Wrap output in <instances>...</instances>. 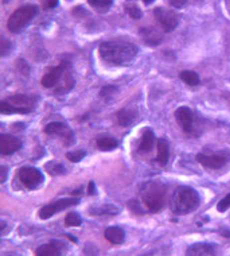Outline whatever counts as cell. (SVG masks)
I'll list each match as a JSON object with an SVG mask.
<instances>
[{
	"instance_id": "cell-38",
	"label": "cell",
	"mask_w": 230,
	"mask_h": 256,
	"mask_svg": "<svg viewBox=\"0 0 230 256\" xmlns=\"http://www.w3.org/2000/svg\"><path fill=\"white\" fill-rule=\"evenodd\" d=\"M8 2H9V0H3V3H4V4H7Z\"/></svg>"
},
{
	"instance_id": "cell-30",
	"label": "cell",
	"mask_w": 230,
	"mask_h": 256,
	"mask_svg": "<svg viewBox=\"0 0 230 256\" xmlns=\"http://www.w3.org/2000/svg\"><path fill=\"white\" fill-rule=\"evenodd\" d=\"M86 156V151L84 150H78V151H69L66 154V158L70 160V162H74V164H77V162H81L82 159Z\"/></svg>"
},
{
	"instance_id": "cell-16",
	"label": "cell",
	"mask_w": 230,
	"mask_h": 256,
	"mask_svg": "<svg viewBox=\"0 0 230 256\" xmlns=\"http://www.w3.org/2000/svg\"><path fill=\"white\" fill-rule=\"evenodd\" d=\"M63 246L59 242H53V243L43 244L36 250L38 256H59L62 254Z\"/></svg>"
},
{
	"instance_id": "cell-26",
	"label": "cell",
	"mask_w": 230,
	"mask_h": 256,
	"mask_svg": "<svg viewBox=\"0 0 230 256\" xmlns=\"http://www.w3.org/2000/svg\"><path fill=\"white\" fill-rule=\"evenodd\" d=\"M65 224H66L67 226H80L81 224H82V218H81V216L78 213L71 212L69 213L66 216V218H65Z\"/></svg>"
},
{
	"instance_id": "cell-24",
	"label": "cell",
	"mask_w": 230,
	"mask_h": 256,
	"mask_svg": "<svg viewBox=\"0 0 230 256\" xmlns=\"http://www.w3.org/2000/svg\"><path fill=\"white\" fill-rule=\"evenodd\" d=\"M115 0H88L89 6L98 12H106L111 8Z\"/></svg>"
},
{
	"instance_id": "cell-6",
	"label": "cell",
	"mask_w": 230,
	"mask_h": 256,
	"mask_svg": "<svg viewBox=\"0 0 230 256\" xmlns=\"http://www.w3.org/2000/svg\"><path fill=\"white\" fill-rule=\"evenodd\" d=\"M18 177L23 186H26L28 190L38 189L42 184L44 182L43 174L40 172L36 168H30V166H24V168H19Z\"/></svg>"
},
{
	"instance_id": "cell-10",
	"label": "cell",
	"mask_w": 230,
	"mask_h": 256,
	"mask_svg": "<svg viewBox=\"0 0 230 256\" xmlns=\"http://www.w3.org/2000/svg\"><path fill=\"white\" fill-rule=\"evenodd\" d=\"M44 134L47 135H58L62 139L63 144L65 146H70L73 144L75 140L74 134L71 131L70 128L67 127L66 124L61 123V122H53V123H49L46 127H44Z\"/></svg>"
},
{
	"instance_id": "cell-27",
	"label": "cell",
	"mask_w": 230,
	"mask_h": 256,
	"mask_svg": "<svg viewBox=\"0 0 230 256\" xmlns=\"http://www.w3.org/2000/svg\"><path fill=\"white\" fill-rule=\"evenodd\" d=\"M12 50V42L8 40L5 36H1L0 40V56L1 57H7Z\"/></svg>"
},
{
	"instance_id": "cell-25",
	"label": "cell",
	"mask_w": 230,
	"mask_h": 256,
	"mask_svg": "<svg viewBox=\"0 0 230 256\" xmlns=\"http://www.w3.org/2000/svg\"><path fill=\"white\" fill-rule=\"evenodd\" d=\"M181 80L183 82H186L187 85H190V86H197V85L201 82V80H199V76L195 73V72L191 70H183L179 74Z\"/></svg>"
},
{
	"instance_id": "cell-14",
	"label": "cell",
	"mask_w": 230,
	"mask_h": 256,
	"mask_svg": "<svg viewBox=\"0 0 230 256\" xmlns=\"http://www.w3.org/2000/svg\"><path fill=\"white\" fill-rule=\"evenodd\" d=\"M216 254V247L209 243H197L187 248L186 255L195 256H213Z\"/></svg>"
},
{
	"instance_id": "cell-31",
	"label": "cell",
	"mask_w": 230,
	"mask_h": 256,
	"mask_svg": "<svg viewBox=\"0 0 230 256\" xmlns=\"http://www.w3.org/2000/svg\"><path fill=\"white\" fill-rule=\"evenodd\" d=\"M116 92H117V88H116V86H113V85H106V86H104V88L101 89L100 96H101L102 98L108 100V98H113V94H115Z\"/></svg>"
},
{
	"instance_id": "cell-18",
	"label": "cell",
	"mask_w": 230,
	"mask_h": 256,
	"mask_svg": "<svg viewBox=\"0 0 230 256\" xmlns=\"http://www.w3.org/2000/svg\"><path fill=\"white\" fill-rule=\"evenodd\" d=\"M105 238L112 244H121L125 238V232L120 226H109L104 232Z\"/></svg>"
},
{
	"instance_id": "cell-5",
	"label": "cell",
	"mask_w": 230,
	"mask_h": 256,
	"mask_svg": "<svg viewBox=\"0 0 230 256\" xmlns=\"http://www.w3.org/2000/svg\"><path fill=\"white\" fill-rule=\"evenodd\" d=\"M69 73H70V64L66 61H62L58 66L50 68L49 70L44 73L42 80H40V84L44 88L51 89L54 86H57L58 82L62 80V77H65Z\"/></svg>"
},
{
	"instance_id": "cell-9",
	"label": "cell",
	"mask_w": 230,
	"mask_h": 256,
	"mask_svg": "<svg viewBox=\"0 0 230 256\" xmlns=\"http://www.w3.org/2000/svg\"><path fill=\"white\" fill-rule=\"evenodd\" d=\"M195 159H197V162H199L205 168H212V170H218V168H224L229 162L230 152L222 151V152L213 155H206L201 152V154H197Z\"/></svg>"
},
{
	"instance_id": "cell-7",
	"label": "cell",
	"mask_w": 230,
	"mask_h": 256,
	"mask_svg": "<svg viewBox=\"0 0 230 256\" xmlns=\"http://www.w3.org/2000/svg\"><path fill=\"white\" fill-rule=\"evenodd\" d=\"M78 204H80V198H75V197H67V198L54 201V202L47 204L43 208H40L39 218L40 220H47L51 216H54L55 213L62 212L67 208L74 206V205H78Z\"/></svg>"
},
{
	"instance_id": "cell-33",
	"label": "cell",
	"mask_w": 230,
	"mask_h": 256,
	"mask_svg": "<svg viewBox=\"0 0 230 256\" xmlns=\"http://www.w3.org/2000/svg\"><path fill=\"white\" fill-rule=\"evenodd\" d=\"M189 0H168V3L173 6L174 8H182L183 6L186 4Z\"/></svg>"
},
{
	"instance_id": "cell-37",
	"label": "cell",
	"mask_w": 230,
	"mask_h": 256,
	"mask_svg": "<svg viewBox=\"0 0 230 256\" xmlns=\"http://www.w3.org/2000/svg\"><path fill=\"white\" fill-rule=\"evenodd\" d=\"M143 2H144V4H151V3H154V0H143Z\"/></svg>"
},
{
	"instance_id": "cell-1",
	"label": "cell",
	"mask_w": 230,
	"mask_h": 256,
	"mask_svg": "<svg viewBox=\"0 0 230 256\" xmlns=\"http://www.w3.org/2000/svg\"><path fill=\"white\" fill-rule=\"evenodd\" d=\"M137 46L132 42L121 40H105L100 44L98 53L102 61L115 66H127L136 58Z\"/></svg>"
},
{
	"instance_id": "cell-13",
	"label": "cell",
	"mask_w": 230,
	"mask_h": 256,
	"mask_svg": "<svg viewBox=\"0 0 230 256\" xmlns=\"http://www.w3.org/2000/svg\"><path fill=\"white\" fill-rule=\"evenodd\" d=\"M140 36L144 40L147 44H150V46H158V44H162V40H163V34L160 32L158 28L152 26H146L142 27L140 28Z\"/></svg>"
},
{
	"instance_id": "cell-20",
	"label": "cell",
	"mask_w": 230,
	"mask_h": 256,
	"mask_svg": "<svg viewBox=\"0 0 230 256\" xmlns=\"http://www.w3.org/2000/svg\"><path fill=\"white\" fill-rule=\"evenodd\" d=\"M135 119H136V112L132 110H128V108L120 110L116 114V120L121 127H128L135 122Z\"/></svg>"
},
{
	"instance_id": "cell-28",
	"label": "cell",
	"mask_w": 230,
	"mask_h": 256,
	"mask_svg": "<svg viewBox=\"0 0 230 256\" xmlns=\"http://www.w3.org/2000/svg\"><path fill=\"white\" fill-rule=\"evenodd\" d=\"M125 11H127V14H128L129 16L133 19H142L143 16L142 10L139 8L136 4H132V3L125 4Z\"/></svg>"
},
{
	"instance_id": "cell-8",
	"label": "cell",
	"mask_w": 230,
	"mask_h": 256,
	"mask_svg": "<svg viewBox=\"0 0 230 256\" xmlns=\"http://www.w3.org/2000/svg\"><path fill=\"white\" fill-rule=\"evenodd\" d=\"M154 15L164 32H171L179 24V18L177 14L167 8H163V7H156L154 10Z\"/></svg>"
},
{
	"instance_id": "cell-19",
	"label": "cell",
	"mask_w": 230,
	"mask_h": 256,
	"mask_svg": "<svg viewBox=\"0 0 230 256\" xmlns=\"http://www.w3.org/2000/svg\"><path fill=\"white\" fill-rule=\"evenodd\" d=\"M170 159V146L166 139H159L158 140V154H156V160L160 166H166Z\"/></svg>"
},
{
	"instance_id": "cell-17",
	"label": "cell",
	"mask_w": 230,
	"mask_h": 256,
	"mask_svg": "<svg viewBox=\"0 0 230 256\" xmlns=\"http://www.w3.org/2000/svg\"><path fill=\"white\" fill-rule=\"evenodd\" d=\"M155 143V134L151 128H144L143 131L142 139H140V144H139V151L140 152H148L152 150Z\"/></svg>"
},
{
	"instance_id": "cell-11",
	"label": "cell",
	"mask_w": 230,
	"mask_h": 256,
	"mask_svg": "<svg viewBox=\"0 0 230 256\" xmlns=\"http://www.w3.org/2000/svg\"><path fill=\"white\" fill-rule=\"evenodd\" d=\"M175 119L179 127L185 131V132H191L193 131V126H194V112L189 108V106H179L175 110Z\"/></svg>"
},
{
	"instance_id": "cell-36",
	"label": "cell",
	"mask_w": 230,
	"mask_h": 256,
	"mask_svg": "<svg viewBox=\"0 0 230 256\" xmlns=\"http://www.w3.org/2000/svg\"><path fill=\"white\" fill-rule=\"evenodd\" d=\"M88 194H90V196H94V194H96V185H94V182H93V181L89 182Z\"/></svg>"
},
{
	"instance_id": "cell-3",
	"label": "cell",
	"mask_w": 230,
	"mask_h": 256,
	"mask_svg": "<svg viewBox=\"0 0 230 256\" xmlns=\"http://www.w3.org/2000/svg\"><path fill=\"white\" fill-rule=\"evenodd\" d=\"M166 193H167V188L162 182H146L140 188V197H142L143 204L152 213L159 212L164 206Z\"/></svg>"
},
{
	"instance_id": "cell-21",
	"label": "cell",
	"mask_w": 230,
	"mask_h": 256,
	"mask_svg": "<svg viewBox=\"0 0 230 256\" xmlns=\"http://www.w3.org/2000/svg\"><path fill=\"white\" fill-rule=\"evenodd\" d=\"M5 100L11 102V104H15V106H31V108L36 102L35 96H28V94H13V96H9L8 98H5Z\"/></svg>"
},
{
	"instance_id": "cell-35",
	"label": "cell",
	"mask_w": 230,
	"mask_h": 256,
	"mask_svg": "<svg viewBox=\"0 0 230 256\" xmlns=\"http://www.w3.org/2000/svg\"><path fill=\"white\" fill-rule=\"evenodd\" d=\"M0 174H1L0 184H4L5 178H7V168H5V166H1V168H0Z\"/></svg>"
},
{
	"instance_id": "cell-23",
	"label": "cell",
	"mask_w": 230,
	"mask_h": 256,
	"mask_svg": "<svg viewBox=\"0 0 230 256\" xmlns=\"http://www.w3.org/2000/svg\"><path fill=\"white\" fill-rule=\"evenodd\" d=\"M96 144L101 151H111L119 146V142L112 136H100L96 139Z\"/></svg>"
},
{
	"instance_id": "cell-2",
	"label": "cell",
	"mask_w": 230,
	"mask_h": 256,
	"mask_svg": "<svg viewBox=\"0 0 230 256\" xmlns=\"http://www.w3.org/2000/svg\"><path fill=\"white\" fill-rule=\"evenodd\" d=\"M201 198L197 190L190 186H178L170 200V208L175 214H189L199 206Z\"/></svg>"
},
{
	"instance_id": "cell-22",
	"label": "cell",
	"mask_w": 230,
	"mask_h": 256,
	"mask_svg": "<svg viewBox=\"0 0 230 256\" xmlns=\"http://www.w3.org/2000/svg\"><path fill=\"white\" fill-rule=\"evenodd\" d=\"M120 212V208H117L116 205H112V204H108V205H102V206H96L92 208L89 213L92 216H113V214H117Z\"/></svg>"
},
{
	"instance_id": "cell-12",
	"label": "cell",
	"mask_w": 230,
	"mask_h": 256,
	"mask_svg": "<svg viewBox=\"0 0 230 256\" xmlns=\"http://www.w3.org/2000/svg\"><path fill=\"white\" fill-rule=\"evenodd\" d=\"M20 148H22V142L19 140L18 138L12 136L9 134L0 135V152L3 155L15 154Z\"/></svg>"
},
{
	"instance_id": "cell-32",
	"label": "cell",
	"mask_w": 230,
	"mask_h": 256,
	"mask_svg": "<svg viewBox=\"0 0 230 256\" xmlns=\"http://www.w3.org/2000/svg\"><path fill=\"white\" fill-rule=\"evenodd\" d=\"M229 208H230V193H229V194H226L225 197H224V198H222L221 201L218 202L217 210H218V212L224 213V212H226V210H228Z\"/></svg>"
},
{
	"instance_id": "cell-34",
	"label": "cell",
	"mask_w": 230,
	"mask_h": 256,
	"mask_svg": "<svg viewBox=\"0 0 230 256\" xmlns=\"http://www.w3.org/2000/svg\"><path fill=\"white\" fill-rule=\"evenodd\" d=\"M58 6V0H44V8H54Z\"/></svg>"
},
{
	"instance_id": "cell-29",
	"label": "cell",
	"mask_w": 230,
	"mask_h": 256,
	"mask_svg": "<svg viewBox=\"0 0 230 256\" xmlns=\"http://www.w3.org/2000/svg\"><path fill=\"white\" fill-rule=\"evenodd\" d=\"M46 170L53 174V176H58V174H65L66 170L63 168L62 164H57V162H50V164H46Z\"/></svg>"
},
{
	"instance_id": "cell-15",
	"label": "cell",
	"mask_w": 230,
	"mask_h": 256,
	"mask_svg": "<svg viewBox=\"0 0 230 256\" xmlns=\"http://www.w3.org/2000/svg\"><path fill=\"white\" fill-rule=\"evenodd\" d=\"M34 108L31 106H15V104H11L7 100H3V102H0V110H1V114H4V115H13V114H30L32 112Z\"/></svg>"
},
{
	"instance_id": "cell-4",
	"label": "cell",
	"mask_w": 230,
	"mask_h": 256,
	"mask_svg": "<svg viewBox=\"0 0 230 256\" xmlns=\"http://www.w3.org/2000/svg\"><path fill=\"white\" fill-rule=\"evenodd\" d=\"M38 14V7L35 4H23L11 14L7 22V28L9 32L19 34L23 28H26L32 19Z\"/></svg>"
}]
</instances>
